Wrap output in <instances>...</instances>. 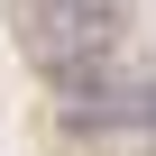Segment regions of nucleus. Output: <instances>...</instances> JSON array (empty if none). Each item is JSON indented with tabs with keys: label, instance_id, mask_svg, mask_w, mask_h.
Listing matches in <instances>:
<instances>
[{
	"label": "nucleus",
	"instance_id": "f03ea898",
	"mask_svg": "<svg viewBox=\"0 0 156 156\" xmlns=\"http://www.w3.org/2000/svg\"><path fill=\"white\" fill-rule=\"evenodd\" d=\"M55 129H73V138H92V129H156V83H138L119 55H92V64L55 73Z\"/></svg>",
	"mask_w": 156,
	"mask_h": 156
},
{
	"label": "nucleus",
	"instance_id": "f257e3e1",
	"mask_svg": "<svg viewBox=\"0 0 156 156\" xmlns=\"http://www.w3.org/2000/svg\"><path fill=\"white\" fill-rule=\"evenodd\" d=\"M19 55L37 73H73L119 55V0H19Z\"/></svg>",
	"mask_w": 156,
	"mask_h": 156
},
{
	"label": "nucleus",
	"instance_id": "7ed1b4c3",
	"mask_svg": "<svg viewBox=\"0 0 156 156\" xmlns=\"http://www.w3.org/2000/svg\"><path fill=\"white\" fill-rule=\"evenodd\" d=\"M138 156H156V129H147V147H138Z\"/></svg>",
	"mask_w": 156,
	"mask_h": 156
}]
</instances>
